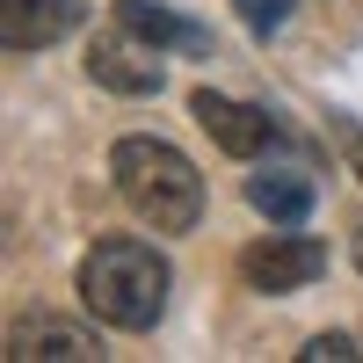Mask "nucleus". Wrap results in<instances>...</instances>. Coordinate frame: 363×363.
Listing matches in <instances>:
<instances>
[{
  "instance_id": "9d476101",
  "label": "nucleus",
  "mask_w": 363,
  "mask_h": 363,
  "mask_svg": "<svg viewBox=\"0 0 363 363\" xmlns=\"http://www.w3.org/2000/svg\"><path fill=\"white\" fill-rule=\"evenodd\" d=\"M233 8H240V22H247L255 37H277V29L291 22V8H298V0H233Z\"/></svg>"
},
{
  "instance_id": "7ed1b4c3",
  "label": "nucleus",
  "mask_w": 363,
  "mask_h": 363,
  "mask_svg": "<svg viewBox=\"0 0 363 363\" xmlns=\"http://www.w3.org/2000/svg\"><path fill=\"white\" fill-rule=\"evenodd\" d=\"M87 80L109 95H160V44H145L131 22L87 37Z\"/></svg>"
},
{
  "instance_id": "9b49d317",
  "label": "nucleus",
  "mask_w": 363,
  "mask_h": 363,
  "mask_svg": "<svg viewBox=\"0 0 363 363\" xmlns=\"http://www.w3.org/2000/svg\"><path fill=\"white\" fill-rule=\"evenodd\" d=\"M298 356H306V363H356L363 349H356L349 335H313V342H306V349H298Z\"/></svg>"
},
{
  "instance_id": "f03ea898",
  "label": "nucleus",
  "mask_w": 363,
  "mask_h": 363,
  "mask_svg": "<svg viewBox=\"0 0 363 363\" xmlns=\"http://www.w3.org/2000/svg\"><path fill=\"white\" fill-rule=\"evenodd\" d=\"M109 174H116V196L153 233H189L203 218V174L167 138H116L109 145Z\"/></svg>"
},
{
  "instance_id": "1a4fd4ad",
  "label": "nucleus",
  "mask_w": 363,
  "mask_h": 363,
  "mask_svg": "<svg viewBox=\"0 0 363 363\" xmlns=\"http://www.w3.org/2000/svg\"><path fill=\"white\" fill-rule=\"evenodd\" d=\"M116 22H131L145 44H160V51H211V37L196 22H182L174 8H160V0H124L116 8Z\"/></svg>"
},
{
  "instance_id": "39448f33",
  "label": "nucleus",
  "mask_w": 363,
  "mask_h": 363,
  "mask_svg": "<svg viewBox=\"0 0 363 363\" xmlns=\"http://www.w3.org/2000/svg\"><path fill=\"white\" fill-rule=\"evenodd\" d=\"M189 116L211 131V145H218V153H233V160H262L269 145L284 138L269 109H255V102H233V95H211V87H196V95H189Z\"/></svg>"
},
{
  "instance_id": "20e7f679",
  "label": "nucleus",
  "mask_w": 363,
  "mask_h": 363,
  "mask_svg": "<svg viewBox=\"0 0 363 363\" xmlns=\"http://www.w3.org/2000/svg\"><path fill=\"white\" fill-rule=\"evenodd\" d=\"M240 277H247L255 291H269V298L306 291V284L327 277V247H320V240H306L298 225H284V233H269V240H255V247L240 255Z\"/></svg>"
},
{
  "instance_id": "0eeeda50",
  "label": "nucleus",
  "mask_w": 363,
  "mask_h": 363,
  "mask_svg": "<svg viewBox=\"0 0 363 363\" xmlns=\"http://www.w3.org/2000/svg\"><path fill=\"white\" fill-rule=\"evenodd\" d=\"M80 0H0V44L8 51H44L80 29Z\"/></svg>"
},
{
  "instance_id": "f8f14e48",
  "label": "nucleus",
  "mask_w": 363,
  "mask_h": 363,
  "mask_svg": "<svg viewBox=\"0 0 363 363\" xmlns=\"http://www.w3.org/2000/svg\"><path fill=\"white\" fill-rule=\"evenodd\" d=\"M356 182H363V145H356Z\"/></svg>"
},
{
  "instance_id": "6e6552de",
  "label": "nucleus",
  "mask_w": 363,
  "mask_h": 363,
  "mask_svg": "<svg viewBox=\"0 0 363 363\" xmlns=\"http://www.w3.org/2000/svg\"><path fill=\"white\" fill-rule=\"evenodd\" d=\"M8 363H87V356H102L95 335L87 327H66V320H15L8 327V349H0Z\"/></svg>"
},
{
  "instance_id": "ddd939ff",
  "label": "nucleus",
  "mask_w": 363,
  "mask_h": 363,
  "mask_svg": "<svg viewBox=\"0 0 363 363\" xmlns=\"http://www.w3.org/2000/svg\"><path fill=\"white\" fill-rule=\"evenodd\" d=\"M356 269H363V233H356Z\"/></svg>"
},
{
  "instance_id": "423d86ee",
  "label": "nucleus",
  "mask_w": 363,
  "mask_h": 363,
  "mask_svg": "<svg viewBox=\"0 0 363 363\" xmlns=\"http://www.w3.org/2000/svg\"><path fill=\"white\" fill-rule=\"evenodd\" d=\"M247 203L262 211L269 225H306V211H313V167L306 160H262L247 174Z\"/></svg>"
},
{
  "instance_id": "f257e3e1",
  "label": "nucleus",
  "mask_w": 363,
  "mask_h": 363,
  "mask_svg": "<svg viewBox=\"0 0 363 363\" xmlns=\"http://www.w3.org/2000/svg\"><path fill=\"white\" fill-rule=\"evenodd\" d=\"M167 262L145 247V240H95V247L80 255V306L95 313L102 327H153L167 313Z\"/></svg>"
}]
</instances>
